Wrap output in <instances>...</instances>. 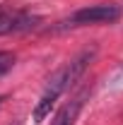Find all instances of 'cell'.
Wrapping results in <instances>:
<instances>
[{"mask_svg": "<svg viewBox=\"0 0 123 125\" xmlns=\"http://www.w3.org/2000/svg\"><path fill=\"white\" fill-rule=\"evenodd\" d=\"M65 87H68V67L58 70V72L51 77L46 92L41 94V99H39V104H36V108H34V120H36V123H41L48 113H51V108L56 106V101H58V96H61V92Z\"/></svg>", "mask_w": 123, "mask_h": 125, "instance_id": "6da1fadb", "label": "cell"}, {"mask_svg": "<svg viewBox=\"0 0 123 125\" xmlns=\"http://www.w3.org/2000/svg\"><path fill=\"white\" fill-rule=\"evenodd\" d=\"M118 17H121V7L113 2H104V5H92V7L77 10L68 24H104V22H116Z\"/></svg>", "mask_w": 123, "mask_h": 125, "instance_id": "7a4b0ae2", "label": "cell"}, {"mask_svg": "<svg viewBox=\"0 0 123 125\" xmlns=\"http://www.w3.org/2000/svg\"><path fill=\"white\" fill-rule=\"evenodd\" d=\"M41 19L27 12H0V36L5 34H17V31H29L39 27Z\"/></svg>", "mask_w": 123, "mask_h": 125, "instance_id": "3957f363", "label": "cell"}, {"mask_svg": "<svg viewBox=\"0 0 123 125\" xmlns=\"http://www.w3.org/2000/svg\"><path fill=\"white\" fill-rule=\"evenodd\" d=\"M87 94H89V89H82V92L77 94V96L68 104V106H65V108H61V113L56 115V123H53V125H73V123H75V115H77V111L82 108V104H85Z\"/></svg>", "mask_w": 123, "mask_h": 125, "instance_id": "277c9868", "label": "cell"}, {"mask_svg": "<svg viewBox=\"0 0 123 125\" xmlns=\"http://www.w3.org/2000/svg\"><path fill=\"white\" fill-rule=\"evenodd\" d=\"M94 53H97L94 48H85V51H82V53L77 55L75 60L68 65V87H73L77 79L82 77V72L87 70V65H89V60L94 58Z\"/></svg>", "mask_w": 123, "mask_h": 125, "instance_id": "5b68a950", "label": "cell"}, {"mask_svg": "<svg viewBox=\"0 0 123 125\" xmlns=\"http://www.w3.org/2000/svg\"><path fill=\"white\" fill-rule=\"evenodd\" d=\"M12 65H15V53H10V51H0V77L7 75V72L12 70Z\"/></svg>", "mask_w": 123, "mask_h": 125, "instance_id": "8992f818", "label": "cell"}, {"mask_svg": "<svg viewBox=\"0 0 123 125\" xmlns=\"http://www.w3.org/2000/svg\"><path fill=\"white\" fill-rule=\"evenodd\" d=\"M10 125H22V123H19V120H15V123H10Z\"/></svg>", "mask_w": 123, "mask_h": 125, "instance_id": "52a82bcc", "label": "cell"}]
</instances>
